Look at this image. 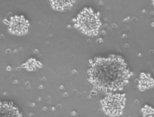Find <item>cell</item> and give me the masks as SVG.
I'll return each mask as SVG.
<instances>
[{
	"instance_id": "obj_2",
	"label": "cell",
	"mask_w": 154,
	"mask_h": 117,
	"mask_svg": "<svg viewBox=\"0 0 154 117\" xmlns=\"http://www.w3.org/2000/svg\"><path fill=\"white\" fill-rule=\"evenodd\" d=\"M79 23L82 30L87 35H89L96 28V19L90 13L83 14L79 18Z\"/></svg>"
},
{
	"instance_id": "obj_1",
	"label": "cell",
	"mask_w": 154,
	"mask_h": 117,
	"mask_svg": "<svg viewBox=\"0 0 154 117\" xmlns=\"http://www.w3.org/2000/svg\"><path fill=\"white\" fill-rule=\"evenodd\" d=\"M128 71L122 60H102L93 65L91 79L102 90H117L126 79Z\"/></svg>"
}]
</instances>
